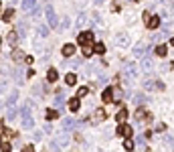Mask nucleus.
Segmentation results:
<instances>
[{
    "label": "nucleus",
    "mask_w": 174,
    "mask_h": 152,
    "mask_svg": "<svg viewBox=\"0 0 174 152\" xmlns=\"http://www.w3.org/2000/svg\"><path fill=\"white\" fill-rule=\"evenodd\" d=\"M117 43H119V45H126V43H128V41H126V37L122 35V37H119V39H117Z\"/></svg>",
    "instance_id": "38"
},
{
    "label": "nucleus",
    "mask_w": 174,
    "mask_h": 152,
    "mask_svg": "<svg viewBox=\"0 0 174 152\" xmlns=\"http://www.w3.org/2000/svg\"><path fill=\"white\" fill-rule=\"evenodd\" d=\"M36 33H39V35H41V37H47V33H49V28H47V24H39V26H36Z\"/></svg>",
    "instance_id": "21"
},
{
    "label": "nucleus",
    "mask_w": 174,
    "mask_h": 152,
    "mask_svg": "<svg viewBox=\"0 0 174 152\" xmlns=\"http://www.w3.org/2000/svg\"><path fill=\"white\" fill-rule=\"evenodd\" d=\"M152 67H154V63H152V59H148V57H146V59H144V61H142V69H144V71H150Z\"/></svg>",
    "instance_id": "15"
},
{
    "label": "nucleus",
    "mask_w": 174,
    "mask_h": 152,
    "mask_svg": "<svg viewBox=\"0 0 174 152\" xmlns=\"http://www.w3.org/2000/svg\"><path fill=\"white\" fill-rule=\"evenodd\" d=\"M57 116H59L57 110H49V112H47V120H55Z\"/></svg>",
    "instance_id": "27"
},
{
    "label": "nucleus",
    "mask_w": 174,
    "mask_h": 152,
    "mask_svg": "<svg viewBox=\"0 0 174 152\" xmlns=\"http://www.w3.org/2000/svg\"><path fill=\"white\" fill-rule=\"evenodd\" d=\"M170 43H172V45H174V37H170Z\"/></svg>",
    "instance_id": "43"
},
{
    "label": "nucleus",
    "mask_w": 174,
    "mask_h": 152,
    "mask_svg": "<svg viewBox=\"0 0 174 152\" xmlns=\"http://www.w3.org/2000/svg\"><path fill=\"white\" fill-rule=\"evenodd\" d=\"M148 28H158V24H160V16H150V20H148Z\"/></svg>",
    "instance_id": "9"
},
{
    "label": "nucleus",
    "mask_w": 174,
    "mask_h": 152,
    "mask_svg": "<svg viewBox=\"0 0 174 152\" xmlns=\"http://www.w3.org/2000/svg\"><path fill=\"white\" fill-rule=\"evenodd\" d=\"M57 77H59V73L55 69H49V73H47V79H49V81L53 83V81H57Z\"/></svg>",
    "instance_id": "17"
},
{
    "label": "nucleus",
    "mask_w": 174,
    "mask_h": 152,
    "mask_svg": "<svg viewBox=\"0 0 174 152\" xmlns=\"http://www.w3.org/2000/svg\"><path fill=\"white\" fill-rule=\"evenodd\" d=\"M146 116V112H144V110H138V112H136V118H138V122H142V118Z\"/></svg>",
    "instance_id": "35"
},
{
    "label": "nucleus",
    "mask_w": 174,
    "mask_h": 152,
    "mask_svg": "<svg viewBox=\"0 0 174 152\" xmlns=\"http://www.w3.org/2000/svg\"><path fill=\"white\" fill-rule=\"evenodd\" d=\"M61 28H63V31H65V28H69V18H65V20H63V24H61Z\"/></svg>",
    "instance_id": "37"
},
{
    "label": "nucleus",
    "mask_w": 174,
    "mask_h": 152,
    "mask_svg": "<svg viewBox=\"0 0 174 152\" xmlns=\"http://www.w3.org/2000/svg\"><path fill=\"white\" fill-rule=\"evenodd\" d=\"M93 51H95L97 55H103V53H105V47H103V43H95V47H93Z\"/></svg>",
    "instance_id": "22"
},
{
    "label": "nucleus",
    "mask_w": 174,
    "mask_h": 152,
    "mask_svg": "<svg viewBox=\"0 0 174 152\" xmlns=\"http://www.w3.org/2000/svg\"><path fill=\"white\" fill-rule=\"evenodd\" d=\"M16 99H18V91H12L8 95V99H6V107H12V105L16 104Z\"/></svg>",
    "instance_id": "7"
},
{
    "label": "nucleus",
    "mask_w": 174,
    "mask_h": 152,
    "mask_svg": "<svg viewBox=\"0 0 174 152\" xmlns=\"http://www.w3.org/2000/svg\"><path fill=\"white\" fill-rule=\"evenodd\" d=\"M77 83V75L75 73H67L65 75V85H75Z\"/></svg>",
    "instance_id": "8"
},
{
    "label": "nucleus",
    "mask_w": 174,
    "mask_h": 152,
    "mask_svg": "<svg viewBox=\"0 0 174 152\" xmlns=\"http://www.w3.org/2000/svg\"><path fill=\"white\" fill-rule=\"evenodd\" d=\"M12 2H18V0H12Z\"/></svg>",
    "instance_id": "45"
},
{
    "label": "nucleus",
    "mask_w": 174,
    "mask_h": 152,
    "mask_svg": "<svg viewBox=\"0 0 174 152\" xmlns=\"http://www.w3.org/2000/svg\"><path fill=\"white\" fill-rule=\"evenodd\" d=\"M91 39H93V35L89 33V31H83V33H79V37H77V43L83 47V45H89Z\"/></svg>",
    "instance_id": "1"
},
{
    "label": "nucleus",
    "mask_w": 174,
    "mask_h": 152,
    "mask_svg": "<svg viewBox=\"0 0 174 152\" xmlns=\"http://www.w3.org/2000/svg\"><path fill=\"white\" fill-rule=\"evenodd\" d=\"M150 47H152V43H148V45H146V43H138V45L134 47L132 53H134L136 57H142V55H144V51H150Z\"/></svg>",
    "instance_id": "2"
},
{
    "label": "nucleus",
    "mask_w": 174,
    "mask_h": 152,
    "mask_svg": "<svg viewBox=\"0 0 174 152\" xmlns=\"http://www.w3.org/2000/svg\"><path fill=\"white\" fill-rule=\"evenodd\" d=\"M63 55H65V57L75 55V45H65V47H63Z\"/></svg>",
    "instance_id": "11"
},
{
    "label": "nucleus",
    "mask_w": 174,
    "mask_h": 152,
    "mask_svg": "<svg viewBox=\"0 0 174 152\" xmlns=\"http://www.w3.org/2000/svg\"><path fill=\"white\" fill-rule=\"evenodd\" d=\"M12 57L16 59V61H20V59H24V53H23V51H14V53H12Z\"/></svg>",
    "instance_id": "29"
},
{
    "label": "nucleus",
    "mask_w": 174,
    "mask_h": 152,
    "mask_svg": "<svg viewBox=\"0 0 174 152\" xmlns=\"http://www.w3.org/2000/svg\"><path fill=\"white\" fill-rule=\"evenodd\" d=\"M87 87H79V91H77V97H83V95H87Z\"/></svg>",
    "instance_id": "31"
},
{
    "label": "nucleus",
    "mask_w": 174,
    "mask_h": 152,
    "mask_svg": "<svg viewBox=\"0 0 174 152\" xmlns=\"http://www.w3.org/2000/svg\"><path fill=\"white\" fill-rule=\"evenodd\" d=\"M57 146H65V144H67V142H69V136H67V134H61V136H57Z\"/></svg>",
    "instance_id": "14"
},
{
    "label": "nucleus",
    "mask_w": 174,
    "mask_h": 152,
    "mask_svg": "<svg viewBox=\"0 0 174 152\" xmlns=\"http://www.w3.org/2000/svg\"><path fill=\"white\" fill-rule=\"evenodd\" d=\"M103 118H105V112H103V110H97V112H95V120H97V122H101Z\"/></svg>",
    "instance_id": "28"
},
{
    "label": "nucleus",
    "mask_w": 174,
    "mask_h": 152,
    "mask_svg": "<svg viewBox=\"0 0 174 152\" xmlns=\"http://www.w3.org/2000/svg\"><path fill=\"white\" fill-rule=\"evenodd\" d=\"M16 31H12V33H8V37H6V39H8V43H10V45H14V43H16Z\"/></svg>",
    "instance_id": "25"
},
{
    "label": "nucleus",
    "mask_w": 174,
    "mask_h": 152,
    "mask_svg": "<svg viewBox=\"0 0 174 152\" xmlns=\"http://www.w3.org/2000/svg\"><path fill=\"white\" fill-rule=\"evenodd\" d=\"M24 152H33V146H26V148H24Z\"/></svg>",
    "instance_id": "42"
},
{
    "label": "nucleus",
    "mask_w": 174,
    "mask_h": 152,
    "mask_svg": "<svg viewBox=\"0 0 174 152\" xmlns=\"http://www.w3.org/2000/svg\"><path fill=\"white\" fill-rule=\"evenodd\" d=\"M0 12H2V2H0Z\"/></svg>",
    "instance_id": "44"
},
{
    "label": "nucleus",
    "mask_w": 174,
    "mask_h": 152,
    "mask_svg": "<svg viewBox=\"0 0 174 152\" xmlns=\"http://www.w3.org/2000/svg\"><path fill=\"white\" fill-rule=\"evenodd\" d=\"M12 16H14V10H12V8H8V10L2 14V20H4V23H10V18H12Z\"/></svg>",
    "instance_id": "19"
},
{
    "label": "nucleus",
    "mask_w": 174,
    "mask_h": 152,
    "mask_svg": "<svg viewBox=\"0 0 174 152\" xmlns=\"http://www.w3.org/2000/svg\"><path fill=\"white\" fill-rule=\"evenodd\" d=\"M23 77H24L23 69H16V71H14V79H16V81H23Z\"/></svg>",
    "instance_id": "26"
},
{
    "label": "nucleus",
    "mask_w": 174,
    "mask_h": 152,
    "mask_svg": "<svg viewBox=\"0 0 174 152\" xmlns=\"http://www.w3.org/2000/svg\"><path fill=\"white\" fill-rule=\"evenodd\" d=\"M93 2H95V4H97V6H99V4H103L105 0H93Z\"/></svg>",
    "instance_id": "41"
},
{
    "label": "nucleus",
    "mask_w": 174,
    "mask_h": 152,
    "mask_svg": "<svg viewBox=\"0 0 174 152\" xmlns=\"http://www.w3.org/2000/svg\"><path fill=\"white\" fill-rule=\"evenodd\" d=\"M0 146H2V140H0Z\"/></svg>",
    "instance_id": "46"
},
{
    "label": "nucleus",
    "mask_w": 174,
    "mask_h": 152,
    "mask_svg": "<svg viewBox=\"0 0 174 152\" xmlns=\"http://www.w3.org/2000/svg\"><path fill=\"white\" fill-rule=\"evenodd\" d=\"M69 110H71V112H77V110H79V97L69 99Z\"/></svg>",
    "instance_id": "12"
},
{
    "label": "nucleus",
    "mask_w": 174,
    "mask_h": 152,
    "mask_svg": "<svg viewBox=\"0 0 174 152\" xmlns=\"http://www.w3.org/2000/svg\"><path fill=\"white\" fill-rule=\"evenodd\" d=\"M85 23H87V14H81V16H79V23H77V24H79V26H83Z\"/></svg>",
    "instance_id": "34"
},
{
    "label": "nucleus",
    "mask_w": 174,
    "mask_h": 152,
    "mask_svg": "<svg viewBox=\"0 0 174 152\" xmlns=\"http://www.w3.org/2000/svg\"><path fill=\"white\" fill-rule=\"evenodd\" d=\"M35 2L36 0H23V8L24 10H31V8L35 6Z\"/></svg>",
    "instance_id": "23"
},
{
    "label": "nucleus",
    "mask_w": 174,
    "mask_h": 152,
    "mask_svg": "<svg viewBox=\"0 0 174 152\" xmlns=\"http://www.w3.org/2000/svg\"><path fill=\"white\" fill-rule=\"evenodd\" d=\"M136 2H138V0H136Z\"/></svg>",
    "instance_id": "47"
},
{
    "label": "nucleus",
    "mask_w": 174,
    "mask_h": 152,
    "mask_svg": "<svg viewBox=\"0 0 174 152\" xmlns=\"http://www.w3.org/2000/svg\"><path fill=\"white\" fill-rule=\"evenodd\" d=\"M73 126H75V120H73V118H65V120H63V128L65 130L73 128Z\"/></svg>",
    "instance_id": "18"
},
{
    "label": "nucleus",
    "mask_w": 174,
    "mask_h": 152,
    "mask_svg": "<svg viewBox=\"0 0 174 152\" xmlns=\"http://www.w3.org/2000/svg\"><path fill=\"white\" fill-rule=\"evenodd\" d=\"M101 99H103L105 104H111L114 102V87H107L103 91V95H101Z\"/></svg>",
    "instance_id": "4"
},
{
    "label": "nucleus",
    "mask_w": 174,
    "mask_h": 152,
    "mask_svg": "<svg viewBox=\"0 0 174 152\" xmlns=\"http://www.w3.org/2000/svg\"><path fill=\"white\" fill-rule=\"evenodd\" d=\"M164 142H166V144H174V138L172 136H164Z\"/></svg>",
    "instance_id": "36"
},
{
    "label": "nucleus",
    "mask_w": 174,
    "mask_h": 152,
    "mask_svg": "<svg viewBox=\"0 0 174 152\" xmlns=\"http://www.w3.org/2000/svg\"><path fill=\"white\" fill-rule=\"evenodd\" d=\"M41 138H43V134H41V132H35V140L39 142V140H41Z\"/></svg>",
    "instance_id": "40"
},
{
    "label": "nucleus",
    "mask_w": 174,
    "mask_h": 152,
    "mask_svg": "<svg viewBox=\"0 0 174 152\" xmlns=\"http://www.w3.org/2000/svg\"><path fill=\"white\" fill-rule=\"evenodd\" d=\"M124 71H126V75H136V65H132V63H126Z\"/></svg>",
    "instance_id": "16"
},
{
    "label": "nucleus",
    "mask_w": 174,
    "mask_h": 152,
    "mask_svg": "<svg viewBox=\"0 0 174 152\" xmlns=\"http://www.w3.org/2000/svg\"><path fill=\"white\" fill-rule=\"evenodd\" d=\"M16 35L20 37V39H24V37H26V23H23V20H20V23L16 24Z\"/></svg>",
    "instance_id": "6"
},
{
    "label": "nucleus",
    "mask_w": 174,
    "mask_h": 152,
    "mask_svg": "<svg viewBox=\"0 0 174 152\" xmlns=\"http://www.w3.org/2000/svg\"><path fill=\"white\" fill-rule=\"evenodd\" d=\"M2 150H4V152H10V144H6V142H4V144H2Z\"/></svg>",
    "instance_id": "39"
},
{
    "label": "nucleus",
    "mask_w": 174,
    "mask_h": 152,
    "mask_svg": "<svg viewBox=\"0 0 174 152\" xmlns=\"http://www.w3.org/2000/svg\"><path fill=\"white\" fill-rule=\"evenodd\" d=\"M63 104H65V94H57V97H55V105L61 107Z\"/></svg>",
    "instance_id": "20"
},
{
    "label": "nucleus",
    "mask_w": 174,
    "mask_h": 152,
    "mask_svg": "<svg viewBox=\"0 0 174 152\" xmlns=\"http://www.w3.org/2000/svg\"><path fill=\"white\" fill-rule=\"evenodd\" d=\"M124 148H126V150H134V140H132V138H126V140H124Z\"/></svg>",
    "instance_id": "24"
},
{
    "label": "nucleus",
    "mask_w": 174,
    "mask_h": 152,
    "mask_svg": "<svg viewBox=\"0 0 174 152\" xmlns=\"http://www.w3.org/2000/svg\"><path fill=\"white\" fill-rule=\"evenodd\" d=\"M126 118H128V110H126V107H122V110L117 112L116 120H117V122H119V124H124V120H126Z\"/></svg>",
    "instance_id": "10"
},
{
    "label": "nucleus",
    "mask_w": 174,
    "mask_h": 152,
    "mask_svg": "<svg viewBox=\"0 0 174 152\" xmlns=\"http://www.w3.org/2000/svg\"><path fill=\"white\" fill-rule=\"evenodd\" d=\"M134 102H136V104H144L146 97H144V95H134Z\"/></svg>",
    "instance_id": "33"
},
{
    "label": "nucleus",
    "mask_w": 174,
    "mask_h": 152,
    "mask_svg": "<svg viewBox=\"0 0 174 152\" xmlns=\"http://www.w3.org/2000/svg\"><path fill=\"white\" fill-rule=\"evenodd\" d=\"M16 114H18V110L10 107V110H8V120H14V118H16Z\"/></svg>",
    "instance_id": "30"
},
{
    "label": "nucleus",
    "mask_w": 174,
    "mask_h": 152,
    "mask_svg": "<svg viewBox=\"0 0 174 152\" xmlns=\"http://www.w3.org/2000/svg\"><path fill=\"white\" fill-rule=\"evenodd\" d=\"M47 20L51 26H57V14L53 10V6H47Z\"/></svg>",
    "instance_id": "3"
},
{
    "label": "nucleus",
    "mask_w": 174,
    "mask_h": 152,
    "mask_svg": "<svg viewBox=\"0 0 174 152\" xmlns=\"http://www.w3.org/2000/svg\"><path fill=\"white\" fill-rule=\"evenodd\" d=\"M117 136H132V128H130L128 124H119V128H117Z\"/></svg>",
    "instance_id": "5"
},
{
    "label": "nucleus",
    "mask_w": 174,
    "mask_h": 152,
    "mask_svg": "<svg viewBox=\"0 0 174 152\" xmlns=\"http://www.w3.org/2000/svg\"><path fill=\"white\" fill-rule=\"evenodd\" d=\"M83 55H85V57L91 55V47H89V45H83Z\"/></svg>",
    "instance_id": "32"
},
{
    "label": "nucleus",
    "mask_w": 174,
    "mask_h": 152,
    "mask_svg": "<svg viewBox=\"0 0 174 152\" xmlns=\"http://www.w3.org/2000/svg\"><path fill=\"white\" fill-rule=\"evenodd\" d=\"M156 55L166 57V55H168V47H166V45H158V47H156Z\"/></svg>",
    "instance_id": "13"
}]
</instances>
